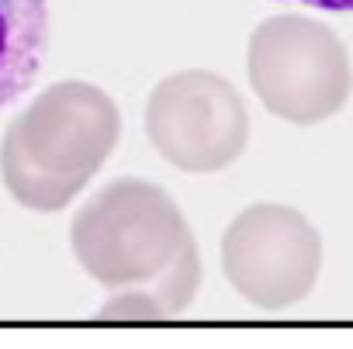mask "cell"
Wrapping results in <instances>:
<instances>
[{
    "label": "cell",
    "mask_w": 353,
    "mask_h": 349,
    "mask_svg": "<svg viewBox=\"0 0 353 349\" xmlns=\"http://www.w3.org/2000/svg\"><path fill=\"white\" fill-rule=\"evenodd\" d=\"M121 138L118 104L87 80L42 90L0 142V180L28 211H63Z\"/></svg>",
    "instance_id": "obj_1"
},
{
    "label": "cell",
    "mask_w": 353,
    "mask_h": 349,
    "mask_svg": "<svg viewBox=\"0 0 353 349\" xmlns=\"http://www.w3.org/2000/svg\"><path fill=\"white\" fill-rule=\"evenodd\" d=\"M77 263L108 290L145 287L194 246V232L159 184L121 177L104 184L70 225Z\"/></svg>",
    "instance_id": "obj_2"
},
{
    "label": "cell",
    "mask_w": 353,
    "mask_h": 349,
    "mask_svg": "<svg viewBox=\"0 0 353 349\" xmlns=\"http://www.w3.org/2000/svg\"><path fill=\"white\" fill-rule=\"evenodd\" d=\"M250 87L288 125H322L353 94V66L343 39L319 18L274 14L250 35Z\"/></svg>",
    "instance_id": "obj_3"
},
{
    "label": "cell",
    "mask_w": 353,
    "mask_h": 349,
    "mask_svg": "<svg viewBox=\"0 0 353 349\" xmlns=\"http://www.w3.org/2000/svg\"><path fill=\"white\" fill-rule=\"evenodd\" d=\"M149 145L184 173H222L250 145L243 94L212 70L159 80L145 101Z\"/></svg>",
    "instance_id": "obj_4"
},
{
    "label": "cell",
    "mask_w": 353,
    "mask_h": 349,
    "mask_svg": "<svg viewBox=\"0 0 353 349\" xmlns=\"http://www.w3.org/2000/svg\"><path fill=\"white\" fill-rule=\"evenodd\" d=\"M222 270L253 308H291L322 273V235L291 204H250L222 235Z\"/></svg>",
    "instance_id": "obj_5"
},
{
    "label": "cell",
    "mask_w": 353,
    "mask_h": 349,
    "mask_svg": "<svg viewBox=\"0 0 353 349\" xmlns=\"http://www.w3.org/2000/svg\"><path fill=\"white\" fill-rule=\"evenodd\" d=\"M46 0H0V107H8L32 87L46 56Z\"/></svg>",
    "instance_id": "obj_6"
},
{
    "label": "cell",
    "mask_w": 353,
    "mask_h": 349,
    "mask_svg": "<svg viewBox=\"0 0 353 349\" xmlns=\"http://www.w3.org/2000/svg\"><path fill=\"white\" fill-rule=\"evenodd\" d=\"M198 287H201V256H198V242H194L152 284L114 290L111 301L101 308V318L104 321H159V318H173V315H181L184 308H191V301L198 297Z\"/></svg>",
    "instance_id": "obj_7"
},
{
    "label": "cell",
    "mask_w": 353,
    "mask_h": 349,
    "mask_svg": "<svg viewBox=\"0 0 353 349\" xmlns=\"http://www.w3.org/2000/svg\"><path fill=\"white\" fill-rule=\"evenodd\" d=\"M277 4H301V8L332 11V14H346V11H353V0H277Z\"/></svg>",
    "instance_id": "obj_8"
}]
</instances>
